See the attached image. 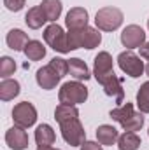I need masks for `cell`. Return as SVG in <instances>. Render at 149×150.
I'll use <instances>...</instances> for the list:
<instances>
[{
    "label": "cell",
    "instance_id": "obj_27",
    "mask_svg": "<svg viewBox=\"0 0 149 150\" xmlns=\"http://www.w3.org/2000/svg\"><path fill=\"white\" fill-rule=\"evenodd\" d=\"M67 42H69V49L70 51L81 49L82 42H84V30H70L67 33Z\"/></svg>",
    "mask_w": 149,
    "mask_h": 150
},
{
    "label": "cell",
    "instance_id": "obj_29",
    "mask_svg": "<svg viewBox=\"0 0 149 150\" xmlns=\"http://www.w3.org/2000/svg\"><path fill=\"white\" fill-rule=\"evenodd\" d=\"M14 70H16L14 59L9 58V56H4V58L0 59V77H2V79H7L9 75L14 74Z\"/></svg>",
    "mask_w": 149,
    "mask_h": 150
},
{
    "label": "cell",
    "instance_id": "obj_4",
    "mask_svg": "<svg viewBox=\"0 0 149 150\" xmlns=\"http://www.w3.org/2000/svg\"><path fill=\"white\" fill-rule=\"evenodd\" d=\"M60 131H62V136L63 140L70 145V147H81L84 142H86V131L77 119H72V120H67L63 124H60Z\"/></svg>",
    "mask_w": 149,
    "mask_h": 150
},
{
    "label": "cell",
    "instance_id": "obj_3",
    "mask_svg": "<svg viewBox=\"0 0 149 150\" xmlns=\"http://www.w3.org/2000/svg\"><path fill=\"white\" fill-rule=\"evenodd\" d=\"M44 40H46V44H47L53 51H58V52H62V54L70 52L69 42H67V33L63 32V28H62L58 23H51V25L44 30Z\"/></svg>",
    "mask_w": 149,
    "mask_h": 150
},
{
    "label": "cell",
    "instance_id": "obj_21",
    "mask_svg": "<svg viewBox=\"0 0 149 150\" xmlns=\"http://www.w3.org/2000/svg\"><path fill=\"white\" fill-rule=\"evenodd\" d=\"M139 147H140V138L132 131H125L117 138V149L119 150H137Z\"/></svg>",
    "mask_w": 149,
    "mask_h": 150
},
{
    "label": "cell",
    "instance_id": "obj_20",
    "mask_svg": "<svg viewBox=\"0 0 149 150\" xmlns=\"http://www.w3.org/2000/svg\"><path fill=\"white\" fill-rule=\"evenodd\" d=\"M79 117V110L72 107V105H63V103H60L58 107H56V110H54V119H56V122L58 124H63V122H67V120H72V119H77Z\"/></svg>",
    "mask_w": 149,
    "mask_h": 150
},
{
    "label": "cell",
    "instance_id": "obj_18",
    "mask_svg": "<svg viewBox=\"0 0 149 150\" xmlns=\"http://www.w3.org/2000/svg\"><path fill=\"white\" fill-rule=\"evenodd\" d=\"M40 7H42V11L46 14L47 21H51V23H56V19L62 16V9H63L60 0H42Z\"/></svg>",
    "mask_w": 149,
    "mask_h": 150
},
{
    "label": "cell",
    "instance_id": "obj_28",
    "mask_svg": "<svg viewBox=\"0 0 149 150\" xmlns=\"http://www.w3.org/2000/svg\"><path fill=\"white\" fill-rule=\"evenodd\" d=\"M49 67L60 75L62 79L69 74V59H63V58H53V59L49 61Z\"/></svg>",
    "mask_w": 149,
    "mask_h": 150
},
{
    "label": "cell",
    "instance_id": "obj_25",
    "mask_svg": "<svg viewBox=\"0 0 149 150\" xmlns=\"http://www.w3.org/2000/svg\"><path fill=\"white\" fill-rule=\"evenodd\" d=\"M137 107L142 113H149V82H144L137 93Z\"/></svg>",
    "mask_w": 149,
    "mask_h": 150
},
{
    "label": "cell",
    "instance_id": "obj_6",
    "mask_svg": "<svg viewBox=\"0 0 149 150\" xmlns=\"http://www.w3.org/2000/svg\"><path fill=\"white\" fill-rule=\"evenodd\" d=\"M12 120H14L16 126L23 127V129L34 126L35 120H37V110H35V107L32 103H28V101L18 103L12 108Z\"/></svg>",
    "mask_w": 149,
    "mask_h": 150
},
{
    "label": "cell",
    "instance_id": "obj_35",
    "mask_svg": "<svg viewBox=\"0 0 149 150\" xmlns=\"http://www.w3.org/2000/svg\"><path fill=\"white\" fill-rule=\"evenodd\" d=\"M148 28H149V19H148Z\"/></svg>",
    "mask_w": 149,
    "mask_h": 150
},
{
    "label": "cell",
    "instance_id": "obj_2",
    "mask_svg": "<svg viewBox=\"0 0 149 150\" xmlns=\"http://www.w3.org/2000/svg\"><path fill=\"white\" fill-rule=\"evenodd\" d=\"M95 25L102 32H114L123 25V12L117 7H102L95 16Z\"/></svg>",
    "mask_w": 149,
    "mask_h": 150
},
{
    "label": "cell",
    "instance_id": "obj_1",
    "mask_svg": "<svg viewBox=\"0 0 149 150\" xmlns=\"http://www.w3.org/2000/svg\"><path fill=\"white\" fill-rule=\"evenodd\" d=\"M58 100L63 105H81L88 100V87L84 84H81L79 80L74 82H65L62 86V89L58 91Z\"/></svg>",
    "mask_w": 149,
    "mask_h": 150
},
{
    "label": "cell",
    "instance_id": "obj_11",
    "mask_svg": "<svg viewBox=\"0 0 149 150\" xmlns=\"http://www.w3.org/2000/svg\"><path fill=\"white\" fill-rule=\"evenodd\" d=\"M65 25L70 30H84L88 26V11L82 7H74L67 12L65 18Z\"/></svg>",
    "mask_w": 149,
    "mask_h": 150
},
{
    "label": "cell",
    "instance_id": "obj_7",
    "mask_svg": "<svg viewBox=\"0 0 149 150\" xmlns=\"http://www.w3.org/2000/svg\"><path fill=\"white\" fill-rule=\"evenodd\" d=\"M97 82L104 87V93H105L107 96H111V98L116 100V103H117V105H121V103H123L125 89H123V86H121V79H117L114 72L104 75V77H100V79H97Z\"/></svg>",
    "mask_w": 149,
    "mask_h": 150
},
{
    "label": "cell",
    "instance_id": "obj_9",
    "mask_svg": "<svg viewBox=\"0 0 149 150\" xmlns=\"http://www.w3.org/2000/svg\"><path fill=\"white\" fill-rule=\"evenodd\" d=\"M5 143L12 150H25L28 147V134L23 127L14 126L5 133Z\"/></svg>",
    "mask_w": 149,
    "mask_h": 150
},
{
    "label": "cell",
    "instance_id": "obj_32",
    "mask_svg": "<svg viewBox=\"0 0 149 150\" xmlns=\"http://www.w3.org/2000/svg\"><path fill=\"white\" fill-rule=\"evenodd\" d=\"M139 51H140V58L149 59V42H146L142 47H139Z\"/></svg>",
    "mask_w": 149,
    "mask_h": 150
},
{
    "label": "cell",
    "instance_id": "obj_16",
    "mask_svg": "<svg viewBox=\"0 0 149 150\" xmlns=\"http://www.w3.org/2000/svg\"><path fill=\"white\" fill-rule=\"evenodd\" d=\"M69 74L74 77L75 80H88L91 75H90V70H88V65L79 59V58H70L69 59Z\"/></svg>",
    "mask_w": 149,
    "mask_h": 150
},
{
    "label": "cell",
    "instance_id": "obj_10",
    "mask_svg": "<svg viewBox=\"0 0 149 150\" xmlns=\"http://www.w3.org/2000/svg\"><path fill=\"white\" fill-rule=\"evenodd\" d=\"M35 80H37L39 87H42V89H46V91H51V89H54V87L60 84L62 77L47 65V67H42V68L37 70Z\"/></svg>",
    "mask_w": 149,
    "mask_h": 150
},
{
    "label": "cell",
    "instance_id": "obj_15",
    "mask_svg": "<svg viewBox=\"0 0 149 150\" xmlns=\"http://www.w3.org/2000/svg\"><path fill=\"white\" fill-rule=\"evenodd\" d=\"M19 82L14 79H4L0 82V100L2 101H11L19 94Z\"/></svg>",
    "mask_w": 149,
    "mask_h": 150
},
{
    "label": "cell",
    "instance_id": "obj_19",
    "mask_svg": "<svg viewBox=\"0 0 149 150\" xmlns=\"http://www.w3.org/2000/svg\"><path fill=\"white\" fill-rule=\"evenodd\" d=\"M25 21H27L28 28H32V30H39V28H40V26L47 21V18H46V14H44L42 7H40V5H37V7H32V9L27 12Z\"/></svg>",
    "mask_w": 149,
    "mask_h": 150
},
{
    "label": "cell",
    "instance_id": "obj_8",
    "mask_svg": "<svg viewBox=\"0 0 149 150\" xmlns=\"http://www.w3.org/2000/svg\"><path fill=\"white\" fill-rule=\"evenodd\" d=\"M121 44L126 49H137L146 44V32L139 25H128L121 32Z\"/></svg>",
    "mask_w": 149,
    "mask_h": 150
},
{
    "label": "cell",
    "instance_id": "obj_13",
    "mask_svg": "<svg viewBox=\"0 0 149 150\" xmlns=\"http://www.w3.org/2000/svg\"><path fill=\"white\" fill-rule=\"evenodd\" d=\"M35 142L39 147H51L56 142V134L49 124H40L35 129Z\"/></svg>",
    "mask_w": 149,
    "mask_h": 150
},
{
    "label": "cell",
    "instance_id": "obj_30",
    "mask_svg": "<svg viewBox=\"0 0 149 150\" xmlns=\"http://www.w3.org/2000/svg\"><path fill=\"white\" fill-rule=\"evenodd\" d=\"M4 5H5L9 11H12V12H18V11H21V9H23V5H25V0H4Z\"/></svg>",
    "mask_w": 149,
    "mask_h": 150
},
{
    "label": "cell",
    "instance_id": "obj_14",
    "mask_svg": "<svg viewBox=\"0 0 149 150\" xmlns=\"http://www.w3.org/2000/svg\"><path fill=\"white\" fill-rule=\"evenodd\" d=\"M5 42H7V45L12 49V51H25V47H27V44L30 42L28 40V35L23 32V30H11L9 33H7V37H5Z\"/></svg>",
    "mask_w": 149,
    "mask_h": 150
},
{
    "label": "cell",
    "instance_id": "obj_23",
    "mask_svg": "<svg viewBox=\"0 0 149 150\" xmlns=\"http://www.w3.org/2000/svg\"><path fill=\"white\" fill-rule=\"evenodd\" d=\"M100 42H102V33L98 32V28H91V26L84 28V42H82L84 49H95L100 45Z\"/></svg>",
    "mask_w": 149,
    "mask_h": 150
},
{
    "label": "cell",
    "instance_id": "obj_24",
    "mask_svg": "<svg viewBox=\"0 0 149 150\" xmlns=\"http://www.w3.org/2000/svg\"><path fill=\"white\" fill-rule=\"evenodd\" d=\"M135 113V110H133V105L132 103H125V105H119L117 108H114V110H111V119L112 120H116V122H119V124H123L125 120H128L132 115Z\"/></svg>",
    "mask_w": 149,
    "mask_h": 150
},
{
    "label": "cell",
    "instance_id": "obj_12",
    "mask_svg": "<svg viewBox=\"0 0 149 150\" xmlns=\"http://www.w3.org/2000/svg\"><path fill=\"white\" fill-rule=\"evenodd\" d=\"M114 72V61H112V56L107 51H102L95 56V67H93V75L95 79H100L104 75Z\"/></svg>",
    "mask_w": 149,
    "mask_h": 150
},
{
    "label": "cell",
    "instance_id": "obj_5",
    "mask_svg": "<svg viewBox=\"0 0 149 150\" xmlns=\"http://www.w3.org/2000/svg\"><path fill=\"white\" fill-rule=\"evenodd\" d=\"M117 65H119V68H121L123 74H126L128 77H132V79L140 77V75L144 74V70H146V67L140 61V58L137 54H133L132 51L121 52L117 56Z\"/></svg>",
    "mask_w": 149,
    "mask_h": 150
},
{
    "label": "cell",
    "instance_id": "obj_34",
    "mask_svg": "<svg viewBox=\"0 0 149 150\" xmlns=\"http://www.w3.org/2000/svg\"><path fill=\"white\" fill-rule=\"evenodd\" d=\"M146 74H148V77H149V63L146 65Z\"/></svg>",
    "mask_w": 149,
    "mask_h": 150
},
{
    "label": "cell",
    "instance_id": "obj_22",
    "mask_svg": "<svg viewBox=\"0 0 149 150\" xmlns=\"http://www.w3.org/2000/svg\"><path fill=\"white\" fill-rule=\"evenodd\" d=\"M25 56L30 59V61H40L44 56H46V47L42 45L40 40H30L25 47Z\"/></svg>",
    "mask_w": 149,
    "mask_h": 150
},
{
    "label": "cell",
    "instance_id": "obj_31",
    "mask_svg": "<svg viewBox=\"0 0 149 150\" xmlns=\"http://www.w3.org/2000/svg\"><path fill=\"white\" fill-rule=\"evenodd\" d=\"M102 147H104V145L98 143V142H84V143L81 145V150H104Z\"/></svg>",
    "mask_w": 149,
    "mask_h": 150
},
{
    "label": "cell",
    "instance_id": "obj_33",
    "mask_svg": "<svg viewBox=\"0 0 149 150\" xmlns=\"http://www.w3.org/2000/svg\"><path fill=\"white\" fill-rule=\"evenodd\" d=\"M37 150H60V149H53V147H37Z\"/></svg>",
    "mask_w": 149,
    "mask_h": 150
},
{
    "label": "cell",
    "instance_id": "obj_17",
    "mask_svg": "<svg viewBox=\"0 0 149 150\" xmlns=\"http://www.w3.org/2000/svg\"><path fill=\"white\" fill-rule=\"evenodd\" d=\"M117 138H119V134H117V129L116 127H112L109 124H102V126H98V129H97V140H98V143H102V145H114L116 142H117Z\"/></svg>",
    "mask_w": 149,
    "mask_h": 150
},
{
    "label": "cell",
    "instance_id": "obj_26",
    "mask_svg": "<svg viewBox=\"0 0 149 150\" xmlns=\"http://www.w3.org/2000/svg\"><path fill=\"white\" fill-rule=\"evenodd\" d=\"M144 126V115H142V112H135L128 120H125L123 124H121V127L125 129V131H132V133H135V131H139L140 127Z\"/></svg>",
    "mask_w": 149,
    "mask_h": 150
}]
</instances>
